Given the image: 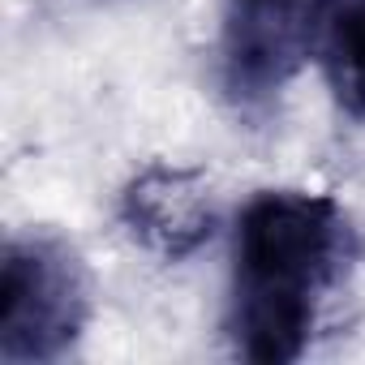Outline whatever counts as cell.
I'll return each instance as SVG.
<instances>
[{"label":"cell","mask_w":365,"mask_h":365,"mask_svg":"<svg viewBox=\"0 0 365 365\" xmlns=\"http://www.w3.org/2000/svg\"><path fill=\"white\" fill-rule=\"evenodd\" d=\"M356 258V232L327 194L262 190L237 215L228 339L254 365L297 361Z\"/></svg>","instance_id":"obj_1"},{"label":"cell","mask_w":365,"mask_h":365,"mask_svg":"<svg viewBox=\"0 0 365 365\" xmlns=\"http://www.w3.org/2000/svg\"><path fill=\"white\" fill-rule=\"evenodd\" d=\"M314 0H224L220 86L245 116H267L309 52Z\"/></svg>","instance_id":"obj_3"},{"label":"cell","mask_w":365,"mask_h":365,"mask_svg":"<svg viewBox=\"0 0 365 365\" xmlns=\"http://www.w3.org/2000/svg\"><path fill=\"white\" fill-rule=\"evenodd\" d=\"M309 52L318 56L335 103L365 120V0H314Z\"/></svg>","instance_id":"obj_5"},{"label":"cell","mask_w":365,"mask_h":365,"mask_svg":"<svg viewBox=\"0 0 365 365\" xmlns=\"http://www.w3.org/2000/svg\"><path fill=\"white\" fill-rule=\"evenodd\" d=\"M125 232L155 258L180 262L198 254L215 232V194L198 168L146 163L120 190Z\"/></svg>","instance_id":"obj_4"},{"label":"cell","mask_w":365,"mask_h":365,"mask_svg":"<svg viewBox=\"0 0 365 365\" xmlns=\"http://www.w3.org/2000/svg\"><path fill=\"white\" fill-rule=\"evenodd\" d=\"M91 279L78 250L52 232L5 241L0 258V361H61L86 331Z\"/></svg>","instance_id":"obj_2"}]
</instances>
